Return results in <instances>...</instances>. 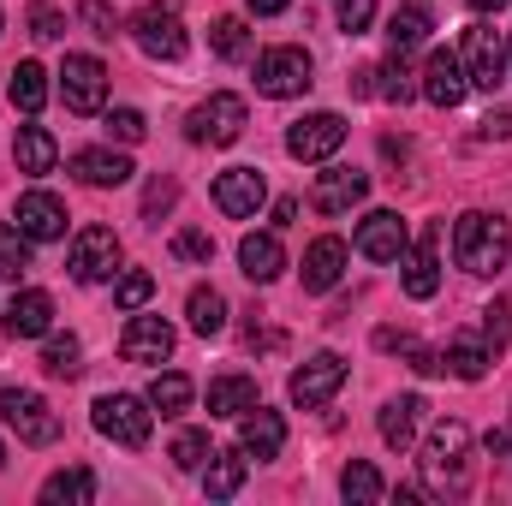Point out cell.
Returning a JSON list of instances; mask_svg holds the SVG:
<instances>
[{
  "instance_id": "4316f807",
  "label": "cell",
  "mask_w": 512,
  "mask_h": 506,
  "mask_svg": "<svg viewBox=\"0 0 512 506\" xmlns=\"http://www.w3.org/2000/svg\"><path fill=\"white\" fill-rule=\"evenodd\" d=\"M239 268L251 274L256 286H268V280L286 268V251H280V239H274V233H245V245H239Z\"/></svg>"
},
{
  "instance_id": "f907efd6",
  "label": "cell",
  "mask_w": 512,
  "mask_h": 506,
  "mask_svg": "<svg viewBox=\"0 0 512 506\" xmlns=\"http://www.w3.org/2000/svg\"><path fill=\"white\" fill-rule=\"evenodd\" d=\"M411 370H417V376H435V370H441V358H435L429 346H411Z\"/></svg>"
},
{
  "instance_id": "4fadbf2b",
  "label": "cell",
  "mask_w": 512,
  "mask_h": 506,
  "mask_svg": "<svg viewBox=\"0 0 512 506\" xmlns=\"http://www.w3.org/2000/svg\"><path fill=\"white\" fill-rule=\"evenodd\" d=\"M465 90H471L465 60H459L453 48H429V60H423V102H435V108H459Z\"/></svg>"
},
{
  "instance_id": "e0dca14e",
  "label": "cell",
  "mask_w": 512,
  "mask_h": 506,
  "mask_svg": "<svg viewBox=\"0 0 512 506\" xmlns=\"http://www.w3.org/2000/svg\"><path fill=\"white\" fill-rule=\"evenodd\" d=\"M435 245H441V227H429L411 251L399 256V268H405V292H411L417 304H429V298L441 292V251H435Z\"/></svg>"
},
{
  "instance_id": "ffe728a7",
  "label": "cell",
  "mask_w": 512,
  "mask_h": 506,
  "mask_svg": "<svg viewBox=\"0 0 512 506\" xmlns=\"http://www.w3.org/2000/svg\"><path fill=\"white\" fill-rule=\"evenodd\" d=\"M346 239H334V233H322L310 251H304V292H334L340 286V274H346Z\"/></svg>"
},
{
  "instance_id": "b9f144b4",
  "label": "cell",
  "mask_w": 512,
  "mask_h": 506,
  "mask_svg": "<svg viewBox=\"0 0 512 506\" xmlns=\"http://www.w3.org/2000/svg\"><path fill=\"white\" fill-rule=\"evenodd\" d=\"M173 256H179V262H209V256H215V239L197 233V227H179V233H173Z\"/></svg>"
},
{
  "instance_id": "83f0119b",
  "label": "cell",
  "mask_w": 512,
  "mask_h": 506,
  "mask_svg": "<svg viewBox=\"0 0 512 506\" xmlns=\"http://www.w3.org/2000/svg\"><path fill=\"white\" fill-rule=\"evenodd\" d=\"M429 30H435L429 6H399V12L387 18V48H393V54H411V48L429 42Z\"/></svg>"
},
{
  "instance_id": "680465c9",
  "label": "cell",
  "mask_w": 512,
  "mask_h": 506,
  "mask_svg": "<svg viewBox=\"0 0 512 506\" xmlns=\"http://www.w3.org/2000/svg\"><path fill=\"white\" fill-rule=\"evenodd\" d=\"M507 435H512V429H507Z\"/></svg>"
},
{
  "instance_id": "7402d4cb",
  "label": "cell",
  "mask_w": 512,
  "mask_h": 506,
  "mask_svg": "<svg viewBox=\"0 0 512 506\" xmlns=\"http://www.w3.org/2000/svg\"><path fill=\"white\" fill-rule=\"evenodd\" d=\"M239 447H245V459H274V453L286 447V423H280V411L251 405V411L239 417Z\"/></svg>"
},
{
  "instance_id": "bcb514c9",
  "label": "cell",
  "mask_w": 512,
  "mask_h": 506,
  "mask_svg": "<svg viewBox=\"0 0 512 506\" xmlns=\"http://www.w3.org/2000/svg\"><path fill=\"white\" fill-rule=\"evenodd\" d=\"M143 114H137V108H114V114H108V137H120V143H143Z\"/></svg>"
},
{
  "instance_id": "8992f818",
  "label": "cell",
  "mask_w": 512,
  "mask_h": 506,
  "mask_svg": "<svg viewBox=\"0 0 512 506\" xmlns=\"http://www.w3.org/2000/svg\"><path fill=\"white\" fill-rule=\"evenodd\" d=\"M251 126V114H245V96H209L203 108H191V120H185V137L191 143H215V149H227V143H239Z\"/></svg>"
},
{
  "instance_id": "d6986e66",
  "label": "cell",
  "mask_w": 512,
  "mask_h": 506,
  "mask_svg": "<svg viewBox=\"0 0 512 506\" xmlns=\"http://www.w3.org/2000/svg\"><path fill=\"white\" fill-rule=\"evenodd\" d=\"M358 251L370 256V262H399V256L411 251V233H405V221L393 209H370L364 227H358Z\"/></svg>"
},
{
  "instance_id": "681fc988",
  "label": "cell",
  "mask_w": 512,
  "mask_h": 506,
  "mask_svg": "<svg viewBox=\"0 0 512 506\" xmlns=\"http://www.w3.org/2000/svg\"><path fill=\"white\" fill-rule=\"evenodd\" d=\"M483 137H512V108H495V114L483 120Z\"/></svg>"
},
{
  "instance_id": "2e32d148",
  "label": "cell",
  "mask_w": 512,
  "mask_h": 506,
  "mask_svg": "<svg viewBox=\"0 0 512 506\" xmlns=\"http://www.w3.org/2000/svg\"><path fill=\"white\" fill-rule=\"evenodd\" d=\"M12 221H18V233H24L30 245H48V239L66 233V203H60L54 191H24L18 209H12Z\"/></svg>"
},
{
  "instance_id": "f1b7e54d",
  "label": "cell",
  "mask_w": 512,
  "mask_h": 506,
  "mask_svg": "<svg viewBox=\"0 0 512 506\" xmlns=\"http://www.w3.org/2000/svg\"><path fill=\"white\" fill-rule=\"evenodd\" d=\"M251 405H256L251 376H215L209 381V417H245Z\"/></svg>"
},
{
  "instance_id": "816d5d0a",
  "label": "cell",
  "mask_w": 512,
  "mask_h": 506,
  "mask_svg": "<svg viewBox=\"0 0 512 506\" xmlns=\"http://www.w3.org/2000/svg\"><path fill=\"white\" fill-rule=\"evenodd\" d=\"M292 221H298V197H280L274 203V227H292Z\"/></svg>"
},
{
  "instance_id": "6da1fadb",
  "label": "cell",
  "mask_w": 512,
  "mask_h": 506,
  "mask_svg": "<svg viewBox=\"0 0 512 506\" xmlns=\"http://www.w3.org/2000/svg\"><path fill=\"white\" fill-rule=\"evenodd\" d=\"M453 256H459L465 274H501L507 256H512L507 221L489 215V209H465V215L453 221Z\"/></svg>"
},
{
  "instance_id": "836d02e7",
  "label": "cell",
  "mask_w": 512,
  "mask_h": 506,
  "mask_svg": "<svg viewBox=\"0 0 512 506\" xmlns=\"http://www.w3.org/2000/svg\"><path fill=\"white\" fill-rule=\"evenodd\" d=\"M191 393H197V387H191V376H179V370H161V376L149 381V405H155L161 417H179V411L191 405Z\"/></svg>"
},
{
  "instance_id": "f546056e",
  "label": "cell",
  "mask_w": 512,
  "mask_h": 506,
  "mask_svg": "<svg viewBox=\"0 0 512 506\" xmlns=\"http://www.w3.org/2000/svg\"><path fill=\"white\" fill-rule=\"evenodd\" d=\"M6 96H12V108H18V114H42V108H48V72H42L36 60H18V72H12V84H6Z\"/></svg>"
},
{
  "instance_id": "c3c4849f",
  "label": "cell",
  "mask_w": 512,
  "mask_h": 506,
  "mask_svg": "<svg viewBox=\"0 0 512 506\" xmlns=\"http://www.w3.org/2000/svg\"><path fill=\"white\" fill-rule=\"evenodd\" d=\"M78 18L96 30V36H114L120 24H114V12H108V0H78Z\"/></svg>"
},
{
  "instance_id": "9f6ffc18",
  "label": "cell",
  "mask_w": 512,
  "mask_h": 506,
  "mask_svg": "<svg viewBox=\"0 0 512 506\" xmlns=\"http://www.w3.org/2000/svg\"><path fill=\"white\" fill-rule=\"evenodd\" d=\"M0 465H6V453H0Z\"/></svg>"
},
{
  "instance_id": "7a4b0ae2",
  "label": "cell",
  "mask_w": 512,
  "mask_h": 506,
  "mask_svg": "<svg viewBox=\"0 0 512 506\" xmlns=\"http://www.w3.org/2000/svg\"><path fill=\"white\" fill-rule=\"evenodd\" d=\"M465 453H471V429L459 417H441L423 441V477L429 489H459L465 483Z\"/></svg>"
},
{
  "instance_id": "7c38bea8",
  "label": "cell",
  "mask_w": 512,
  "mask_h": 506,
  "mask_svg": "<svg viewBox=\"0 0 512 506\" xmlns=\"http://www.w3.org/2000/svg\"><path fill=\"white\" fill-rule=\"evenodd\" d=\"M340 143H346V120L340 114H304L286 131V155L292 161H328V155H340Z\"/></svg>"
},
{
  "instance_id": "4dcf8cb0",
  "label": "cell",
  "mask_w": 512,
  "mask_h": 506,
  "mask_svg": "<svg viewBox=\"0 0 512 506\" xmlns=\"http://www.w3.org/2000/svg\"><path fill=\"white\" fill-rule=\"evenodd\" d=\"M185 310H191V328H197L203 340H215V334L227 328V298H221L215 286H191V298H185Z\"/></svg>"
},
{
  "instance_id": "8fae6325",
  "label": "cell",
  "mask_w": 512,
  "mask_h": 506,
  "mask_svg": "<svg viewBox=\"0 0 512 506\" xmlns=\"http://www.w3.org/2000/svg\"><path fill=\"white\" fill-rule=\"evenodd\" d=\"M346 387V358L340 352H316V358H304L298 370H292V405H328L334 393Z\"/></svg>"
},
{
  "instance_id": "30bf717a",
  "label": "cell",
  "mask_w": 512,
  "mask_h": 506,
  "mask_svg": "<svg viewBox=\"0 0 512 506\" xmlns=\"http://www.w3.org/2000/svg\"><path fill=\"white\" fill-rule=\"evenodd\" d=\"M465 78H471V90H501L507 84V48H501V36H495V24H471L465 30Z\"/></svg>"
},
{
  "instance_id": "5bb4252c",
  "label": "cell",
  "mask_w": 512,
  "mask_h": 506,
  "mask_svg": "<svg viewBox=\"0 0 512 506\" xmlns=\"http://www.w3.org/2000/svg\"><path fill=\"white\" fill-rule=\"evenodd\" d=\"M262 203H268V179H262L256 167H227V173L215 179V209H221V215L251 221Z\"/></svg>"
},
{
  "instance_id": "e575fe53",
  "label": "cell",
  "mask_w": 512,
  "mask_h": 506,
  "mask_svg": "<svg viewBox=\"0 0 512 506\" xmlns=\"http://www.w3.org/2000/svg\"><path fill=\"white\" fill-rule=\"evenodd\" d=\"M489 346H477V340H453L447 346V358H441V370H453L459 381H483V370H489Z\"/></svg>"
},
{
  "instance_id": "ac0fdd59",
  "label": "cell",
  "mask_w": 512,
  "mask_h": 506,
  "mask_svg": "<svg viewBox=\"0 0 512 506\" xmlns=\"http://www.w3.org/2000/svg\"><path fill=\"white\" fill-rule=\"evenodd\" d=\"M120 358L126 364H167L173 358V328L161 316H131L120 334Z\"/></svg>"
},
{
  "instance_id": "ee69618b",
  "label": "cell",
  "mask_w": 512,
  "mask_h": 506,
  "mask_svg": "<svg viewBox=\"0 0 512 506\" xmlns=\"http://www.w3.org/2000/svg\"><path fill=\"white\" fill-rule=\"evenodd\" d=\"M30 36L60 42V36H66V12H54V6H30Z\"/></svg>"
},
{
  "instance_id": "1f68e13d",
  "label": "cell",
  "mask_w": 512,
  "mask_h": 506,
  "mask_svg": "<svg viewBox=\"0 0 512 506\" xmlns=\"http://www.w3.org/2000/svg\"><path fill=\"white\" fill-rule=\"evenodd\" d=\"M42 501L48 506H66V501H96V477L84 471V465H72V471H54L48 483H42Z\"/></svg>"
},
{
  "instance_id": "d6a6232c",
  "label": "cell",
  "mask_w": 512,
  "mask_h": 506,
  "mask_svg": "<svg viewBox=\"0 0 512 506\" xmlns=\"http://www.w3.org/2000/svg\"><path fill=\"white\" fill-rule=\"evenodd\" d=\"M340 495L352 506H376L387 495V483H382V471L376 465H364V459H352L346 471H340Z\"/></svg>"
},
{
  "instance_id": "d4e9b609",
  "label": "cell",
  "mask_w": 512,
  "mask_h": 506,
  "mask_svg": "<svg viewBox=\"0 0 512 506\" xmlns=\"http://www.w3.org/2000/svg\"><path fill=\"white\" fill-rule=\"evenodd\" d=\"M245 471H251V459H245V447H227V453H209V465H203V489H209V501H233V495L245 489Z\"/></svg>"
},
{
  "instance_id": "44dd1931",
  "label": "cell",
  "mask_w": 512,
  "mask_h": 506,
  "mask_svg": "<svg viewBox=\"0 0 512 506\" xmlns=\"http://www.w3.org/2000/svg\"><path fill=\"white\" fill-rule=\"evenodd\" d=\"M423 393H399V399H387L382 417H376V429H382V441L393 447V453H405L411 441H417V423H423Z\"/></svg>"
},
{
  "instance_id": "6f0895ef",
  "label": "cell",
  "mask_w": 512,
  "mask_h": 506,
  "mask_svg": "<svg viewBox=\"0 0 512 506\" xmlns=\"http://www.w3.org/2000/svg\"><path fill=\"white\" fill-rule=\"evenodd\" d=\"M507 66H512V54H507Z\"/></svg>"
},
{
  "instance_id": "f6af8a7d",
  "label": "cell",
  "mask_w": 512,
  "mask_h": 506,
  "mask_svg": "<svg viewBox=\"0 0 512 506\" xmlns=\"http://www.w3.org/2000/svg\"><path fill=\"white\" fill-rule=\"evenodd\" d=\"M370 18H376V0H340V30L346 36H364Z\"/></svg>"
},
{
  "instance_id": "ab89813d",
  "label": "cell",
  "mask_w": 512,
  "mask_h": 506,
  "mask_svg": "<svg viewBox=\"0 0 512 506\" xmlns=\"http://www.w3.org/2000/svg\"><path fill=\"white\" fill-rule=\"evenodd\" d=\"M507 340H512V298H495L483 310V346L489 352H507Z\"/></svg>"
},
{
  "instance_id": "8d00e7d4",
  "label": "cell",
  "mask_w": 512,
  "mask_h": 506,
  "mask_svg": "<svg viewBox=\"0 0 512 506\" xmlns=\"http://www.w3.org/2000/svg\"><path fill=\"white\" fill-rule=\"evenodd\" d=\"M42 370L60 381H72L84 364H78V340L72 334H48V346H42Z\"/></svg>"
},
{
  "instance_id": "db71d44e",
  "label": "cell",
  "mask_w": 512,
  "mask_h": 506,
  "mask_svg": "<svg viewBox=\"0 0 512 506\" xmlns=\"http://www.w3.org/2000/svg\"><path fill=\"white\" fill-rule=\"evenodd\" d=\"M507 0H471V12H501Z\"/></svg>"
},
{
  "instance_id": "f35d334b",
  "label": "cell",
  "mask_w": 512,
  "mask_h": 506,
  "mask_svg": "<svg viewBox=\"0 0 512 506\" xmlns=\"http://www.w3.org/2000/svg\"><path fill=\"white\" fill-rule=\"evenodd\" d=\"M173 465L179 471H203L209 465V435L203 429H179L173 435Z\"/></svg>"
},
{
  "instance_id": "52a82bcc",
  "label": "cell",
  "mask_w": 512,
  "mask_h": 506,
  "mask_svg": "<svg viewBox=\"0 0 512 506\" xmlns=\"http://www.w3.org/2000/svg\"><path fill=\"white\" fill-rule=\"evenodd\" d=\"M96 429H102L108 441H120V447H149V429H155L149 399H131V393H102V399H96Z\"/></svg>"
},
{
  "instance_id": "603a6c76",
  "label": "cell",
  "mask_w": 512,
  "mask_h": 506,
  "mask_svg": "<svg viewBox=\"0 0 512 506\" xmlns=\"http://www.w3.org/2000/svg\"><path fill=\"white\" fill-rule=\"evenodd\" d=\"M48 328H54V298L48 292H18L6 304V334L12 340H42Z\"/></svg>"
},
{
  "instance_id": "5b68a950",
  "label": "cell",
  "mask_w": 512,
  "mask_h": 506,
  "mask_svg": "<svg viewBox=\"0 0 512 506\" xmlns=\"http://www.w3.org/2000/svg\"><path fill=\"white\" fill-rule=\"evenodd\" d=\"M0 423H6L24 447H48V441L60 435V417H54L48 399L30 393V387H0Z\"/></svg>"
},
{
  "instance_id": "7bdbcfd3",
  "label": "cell",
  "mask_w": 512,
  "mask_h": 506,
  "mask_svg": "<svg viewBox=\"0 0 512 506\" xmlns=\"http://www.w3.org/2000/svg\"><path fill=\"white\" fill-rule=\"evenodd\" d=\"M382 96L387 102H411V96H417V84H411V72H405V54H393V60H387L382 66Z\"/></svg>"
},
{
  "instance_id": "d590c367",
  "label": "cell",
  "mask_w": 512,
  "mask_h": 506,
  "mask_svg": "<svg viewBox=\"0 0 512 506\" xmlns=\"http://www.w3.org/2000/svg\"><path fill=\"white\" fill-rule=\"evenodd\" d=\"M209 48H215L221 60H245V54H251V30H245V18H215Z\"/></svg>"
},
{
  "instance_id": "9c48e42d",
  "label": "cell",
  "mask_w": 512,
  "mask_h": 506,
  "mask_svg": "<svg viewBox=\"0 0 512 506\" xmlns=\"http://www.w3.org/2000/svg\"><path fill=\"white\" fill-rule=\"evenodd\" d=\"M66 268H72V280H84V286L114 280V274H120V239H114V227H84V233L72 239Z\"/></svg>"
},
{
  "instance_id": "11a10c76",
  "label": "cell",
  "mask_w": 512,
  "mask_h": 506,
  "mask_svg": "<svg viewBox=\"0 0 512 506\" xmlns=\"http://www.w3.org/2000/svg\"><path fill=\"white\" fill-rule=\"evenodd\" d=\"M0 24H6V12H0Z\"/></svg>"
},
{
  "instance_id": "3957f363",
  "label": "cell",
  "mask_w": 512,
  "mask_h": 506,
  "mask_svg": "<svg viewBox=\"0 0 512 506\" xmlns=\"http://www.w3.org/2000/svg\"><path fill=\"white\" fill-rule=\"evenodd\" d=\"M310 72H316L310 54H304L298 42H280V48H262V60H256V90L274 96V102H292V96H304V90L316 84Z\"/></svg>"
},
{
  "instance_id": "cb8c5ba5",
  "label": "cell",
  "mask_w": 512,
  "mask_h": 506,
  "mask_svg": "<svg viewBox=\"0 0 512 506\" xmlns=\"http://www.w3.org/2000/svg\"><path fill=\"white\" fill-rule=\"evenodd\" d=\"M72 173H78L84 185H96V191H114V185H126L137 167H131L126 155H114V149H78V155H72Z\"/></svg>"
},
{
  "instance_id": "9a60e30c",
  "label": "cell",
  "mask_w": 512,
  "mask_h": 506,
  "mask_svg": "<svg viewBox=\"0 0 512 506\" xmlns=\"http://www.w3.org/2000/svg\"><path fill=\"white\" fill-rule=\"evenodd\" d=\"M364 191H370V173H358V167H328V173H316V185H310V209H316V215H346L352 203H364Z\"/></svg>"
},
{
  "instance_id": "60d3db41",
  "label": "cell",
  "mask_w": 512,
  "mask_h": 506,
  "mask_svg": "<svg viewBox=\"0 0 512 506\" xmlns=\"http://www.w3.org/2000/svg\"><path fill=\"white\" fill-rule=\"evenodd\" d=\"M149 298H155V274H143V268L120 274V286H114V304H120V310H143Z\"/></svg>"
},
{
  "instance_id": "277c9868",
  "label": "cell",
  "mask_w": 512,
  "mask_h": 506,
  "mask_svg": "<svg viewBox=\"0 0 512 506\" xmlns=\"http://www.w3.org/2000/svg\"><path fill=\"white\" fill-rule=\"evenodd\" d=\"M131 42H137L149 60H179V54H185V18H179V6H173V0H149V6H137V18H131Z\"/></svg>"
},
{
  "instance_id": "7dc6e473",
  "label": "cell",
  "mask_w": 512,
  "mask_h": 506,
  "mask_svg": "<svg viewBox=\"0 0 512 506\" xmlns=\"http://www.w3.org/2000/svg\"><path fill=\"white\" fill-rule=\"evenodd\" d=\"M173 197H179V185H173V179H155V185L143 191V215H149V221H155V215H167V209H173Z\"/></svg>"
},
{
  "instance_id": "484cf974",
  "label": "cell",
  "mask_w": 512,
  "mask_h": 506,
  "mask_svg": "<svg viewBox=\"0 0 512 506\" xmlns=\"http://www.w3.org/2000/svg\"><path fill=\"white\" fill-rule=\"evenodd\" d=\"M12 155H18V173L42 179V173H54L60 143H54V131H48V126H24V131H18V143H12Z\"/></svg>"
},
{
  "instance_id": "f5cc1de1",
  "label": "cell",
  "mask_w": 512,
  "mask_h": 506,
  "mask_svg": "<svg viewBox=\"0 0 512 506\" xmlns=\"http://www.w3.org/2000/svg\"><path fill=\"white\" fill-rule=\"evenodd\" d=\"M256 18H274V12H286V0H251Z\"/></svg>"
},
{
  "instance_id": "ba28073f",
  "label": "cell",
  "mask_w": 512,
  "mask_h": 506,
  "mask_svg": "<svg viewBox=\"0 0 512 506\" xmlns=\"http://www.w3.org/2000/svg\"><path fill=\"white\" fill-rule=\"evenodd\" d=\"M60 96L72 114H102L108 108V66L96 54H66L60 66Z\"/></svg>"
},
{
  "instance_id": "74e56055",
  "label": "cell",
  "mask_w": 512,
  "mask_h": 506,
  "mask_svg": "<svg viewBox=\"0 0 512 506\" xmlns=\"http://www.w3.org/2000/svg\"><path fill=\"white\" fill-rule=\"evenodd\" d=\"M24 268H30V239L0 221V280H24Z\"/></svg>"
}]
</instances>
